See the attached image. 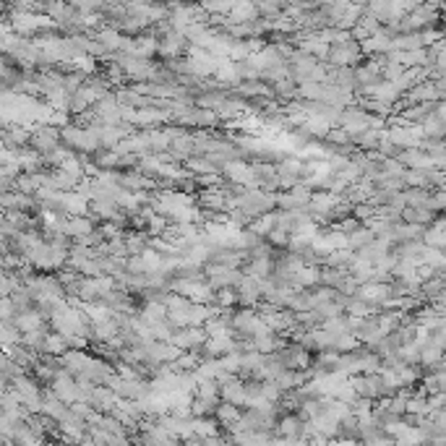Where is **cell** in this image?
I'll use <instances>...</instances> for the list:
<instances>
[{"instance_id":"cell-1","label":"cell","mask_w":446,"mask_h":446,"mask_svg":"<svg viewBox=\"0 0 446 446\" xmlns=\"http://www.w3.org/2000/svg\"><path fill=\"white\" fill-rule=\"evenodd\" d=\"M60 144L68 146L70 152H84V154H92L99 149V141H97V130L94 126L89 128H81L76 123H66L60 128Z\"/></svg>"},{"instance_id":"cell-2","label":"cell","mask_w":446,"mask_h":446,"mask_svg":"<svg viewBox=\"0 0 446 446\" xmlns=\"http://www.w3.org/2000/svg\"><path fill=\"white\" fill-rule=\"evenodd\" d=\"M235 206L243 211L248 220H253V217H261L266 211L277 209V201H274V193H266L261 188H243L237 193V204Z\"/></svg>"},{"instance_id":"cell-3","label":"cell","mask_w":446,"mask_h":446,"mask_svg":"<svg viewBox=\"0 0 446 446\" xmlns=\"http://www.w3.org/2000/svg\"><path fill=\"white\" fill-rule=\"evenodd\" d=\"M363 58L360 52V42L358 39H345V42H337V45H329V55L327 63L331 68H340V66H358Z\"/></svg>"},{"instance_id":"cell-4","label":"cell","mask_w":446,"mask_h":446,"mask_svg":"<svg viewBox=\"0 0 446 446\" xmlns=\"http://www.w3.org/2000/svg\"><path fill=\"white\" fill-rule=\"evenodd\" d=\"M60 144V128L50 126V123H37L29 128V149H35L37 154H47L52 152Z\"/></svg>"},{"instance_id":"cell-5","label":"cell","mask_w":446,"mask_h":446,"mask_svg":"<svg viewBox=\"0 0 446 446\" xmlns=\"http://www.w3.org/2000/svg\"><path fill=\"white\" fill-rule=\"evenodd\" d=\"M311 193L313 191L298 180L295 186L284 188V191H277L274 201H277V209H305L308 201H311Z\"/></svg>"},{"instance_id":"cell-6","label":"cell","mask_w":446,"mask_h":446,"mask_svg":"<svg viewBox=\"0 0 446 446\" xmlns=\"http://www.w3.org/2000/svg\"><path fill=\"white\" fill-rule=\"evenodd\" d=\"M347 381L352 384L358 397H368V399H378L384 397V387H381V378L378 374H352L347 376Z\"/></svg>"},{"instance_id":"cell-7","label":"cell","mask_w":446,"mask_h":446,"mask_svg":"<svg viewBox=\"0 0 446 446\" xmlns=\"http://www.w3.org/2000/svg\"><path fill=\"white\" fill-rule=\"evenodd\" d=\"M47 389H50L55 397L63 399L66 405H70V402H76V399H79V384H76V378H73L68 371H63V368L52 376V381L47 384Z\"/></svg>"},{"instance_id":"cell-8","label":"cell","mask_w":446,"mask_h":446,"mask_svg":"<svg viewBox=\"0 0 446 446\" xmlns=\"http://www.w3.org/2000/svg\"><path fill=\"white\" fill-rule=\"evenodd\" d=\"M235 293H237V305H243V308H256V305L261 303V280H258V277H251V274H243V280L237 282Z\"/></svg>"},{"instance_id":"cell-9","label":"cell","mask_w":446,"mask_h":446,"mask_svg":"<svg viewBox=\"0 0 446 446\" xmlns=\"http://www.w3.org/2000/svg\"><path fill=\"white\" fill-rule=\"evenodd\" d=\"M204 340H206L204 327H180L170 337V342L175 345L177 350H199L201 345H204Z\"/></svg>"},{"instance_id":"cell-10","label":"cell","mask_w":446,"mask_h":446,"mask_svg":"<svg viewBox=\"0 0 446 446\" xmlns=\"http://www.w3.org/2000/svg\"><path fill=\"white\" fill-rule=\"evenodd\" d=\"M360 92L365 94V97H371V99H378V102H384V105L394 107V102H397L399 97H402V92H399L397 86H394V81H387V79H381V81L371 84V86H360Z\"/></svg>"},{"instance_id":"cell-11","label":"cell","mask_w":446,"mask_h":446,"mask_svg":"<svg viewBox=\"0 0 446 446\" xmlns=\"http://www.w3.org/2000/svg\"><path fill=\"white\" fill-rule=\"evenodd\" d=\"M358 298H363L365 303H371L376 308V313H378V305L381 300H387L389 295H391V287H389V280L387 282H363V284H358Z\"/></svg>"},{"instance_id":"cell-12","label":"cell","mask_w":446,"mask_h":446,"mask_svg":"<svg viewBox=\"0 0 446 446\" xmlns=\"http://www.w3.org/2000/svg\"><path fill=\"white\" fill-rule=\"evenodd\" d=\"M117 394L113 391L110 387H105V384H94L92 391H89V405H92L97 412H102V415H107V412H113V407L117 405Z\"/></svg>"},{"instance_id":"cell-13","label":"cell","mask_w":446,"mask_h":446,"mask_svg":"<svg viewBox=\"0 0 446 446\" xmlns=\"http://www.w3.org/2000/svg\"><path fill=\"white\" fill-rule=\"evenodd\" d=\"M97 220H94L92 214H70L66 217V227H63V235H68L70 240H79L84 235L94 233V227H97Z\"/></svg>"},{"instance_id":"cell-14","label":"cell","mask_w":446,"mask_h":446,"mask_svg":"<svg viewBox=\"0 0 446 446\" xmlns=\"http://www.w3.org/2000/svg\"><path fill=\"white\" fill-rule=\"evenodd\" d=\"M220 399L243 407L246 405V384H243V378H237V374L224 378L222 384H220Z\"/></svg>"},{"instance_id":"cell-15","label":"cell","mask_w":446,"mask_h":446,"mask_svg":"<svg viewBox=\"0 0 446 446\" xmlns=\"http://www.w3.org/2000/svg\"><path fill=\"white\" fill-rule=\"evenodd\" d=\"M211 418L220 423V428H224V431H230V434H233L235 423H237V418H240V407H237V405H233V402H224V399H220V402H217V407H214V415H211Z\"/></svg>"},{"instance_id":"cell-16","label":"cell","mask_w":446,"mask_h":446,"mask_svg":"<svg viewBox=\"0 0 446 446\" xmlns=\"http://www.w3.org/2000/svg\"><path fill=\"white\" fill-rule=\"evenodd\" d=\"M389 50H391V37L384 32V26H381L376 35H371L368 39L360 42V52H363V55H384Z\"/></svg>"},{"instance_id":"cell-17","label":"cell","mask_w":446,"mask_h":446,"mask_svg":"<svg viewBox=\"0 0 446 446\" xmlns=\"http://www.w3.org/2000/svg\"><path fill=\"white\" fill-rule=\"evenodd\" d=\"M13 324L19 327V331H35V329H42L47 327V318L37 311V308H26V311H19L13 313Z\"/></svg>"},{"instance_id":"cell-18","label":"cell","mask_w":446,"mask_h":446,"mask_svg":"<svg viewBox=\"0 0 446 446\" xmlns=\"http://www.w3.org/2000/svg\"><path fill=\"white\" fill-rule=\"evenodd\" d=\"M300 45H298V50H303L305 55H313L316 60H327L329 55V45L321 39V37H316L313 32H308V35L303 37V39H298Z\"/></svg>"},{"instance_id":"cell-19","label":"cell","mask_w":446,"mask_h":446,"mask_svg":"<svg viewBox=\"0 0 446 446\" xmlns=\"http://www.w3.org/2000/svg\"><path fill=\"white\" fill-rule=\"evenodd\" d=\"M342 308H345V313L347 316H374L376 308L371 303H365L363 298H358V295H342Z\"/></svg>"},{"instance_id":"cell-20","label":"cell","mask_w":446,"mask_h":446,"mask_svg":"<svg viewBox=\"0 0 446 446\" xmlns=\"http://www.w3.org/2000/svg\"><path fill=\"white\" fill-rule=\"evenodd\" d=\"M290 282H293L295 290H311V287H316L318 284V266L303 264V266L290 277Z\"/></svg>"},{"instance_id":"cell-21","label":"cell","mask_w":446,"mask_h":446,"mask_svg":"<svg viewBox=\"0 0 446 446\" xmlns=\"http://www.w3.org/2000/svg\"><path fill=\"white\" fill-rule=\"evenodd\" d=\"M258 13H256V6H253V0H235V6L230 8L227 13V21L233 23H248L253 21Z\"/></svg>"},{"instance_id":"cell-22","label":"cell","mask_w":446,"mask_h":446,"mask_svg":"<svg viewBox=\"0 0 446 446\" xmlns=\"http://www.w3.org/2000/svg\"><path fill=\"white\" fill-rule=\"evenodd\" d=\"M378 29H381V23L376 21L371 13L363 11V16H360V19L355 21V26L350 29V37L352 39H358V42H363V39H368L371 35H376Z\"/></svg>"},{"instance_id":"cell-23","label":"cell","mask_w":446,"mask_h":446,"mask_svg":"<svg viewBox=\"0 0 446 446\" xmlns=\"http://www.w3.org/2000/svg\"><path fill=\"white\" fill-rule=\"evenodd\" d=\"M66 350H70V342L68 337H63L60 331H47L45 334V355H52V358H60Z\"/></svg>"},{"instance_id":"cell-24","label":"cell","mask_w":446,"mask_h":446,"mask_svg":"<svg viewBox=\"0 0 446 446\" xmlns=\"http://www.w3.org/2000/svg\"><path fill=\"white\" fill-rule=\"evenodd\" d=\"M157 50H159V37H136V39H133V52H130V55L152 60L154 55H157Z\"/></svg>"},{"instance_id":"cell-25","label":"cell","mask_w":446,"mask_h":446,"mask_svg":"<svg viewBox=\"0 0 446 446\" xmlns=\"http://www.w3.org/2000/svg\"><path fill=\"white\" fill-rule=\"evenodd\" d=\"M123 243H126V251H128V256L133 253H141L144 248L149 246V235L144 233V230H126L123 233Z\"/></svg>"},{"instance_id":"cell-26","label":"cell","mask_w":446,"mask_h":446,"mask_svg":"<svg viewBox=\"0 0 446 446\" xmlns=\"http://www.w3.org/2000/svg\"><path fill=\"white\" fill-rule=\"evenodd\" d=\"M284 3H287V0H253L256 13L261 16V19H266V21L280 19L282 11H284Z\"/></svg>"},{"instance_id":"cell-27","label":"cell","mask_w":446,"mask_h":446,"mask_svg":"<svg viewBox=\"0 0 446 446\" xmlns=\"http://www.w3.org/2000/svg\"><path fill=\"white\" fill-rule=\"evenodd\" d=\"M94 39L99 42V45L105 47L107 52L113 50H120V42H123V32H117L115 26H105V29H97V35H94Z\"/></svg>"},{"instance_id":"cell-28","label":"cell","mask_w":446,"mask_h":446,"mask_svg":"<svg viewBox=\"0 0 446 446\" xmlns=\"http://www.w3.org/2000/svg\"><path fill=\"white\" fill-rule=\"evenodd\" d=\"M300 126H303V128L308 130V133H311L313 139H318V141L324 139V136L329 133V128H331V123H329L324 115H305V120L300 123Z\"/></svg>"},{"instance_id":"cell-29","label":"cell","mask_w":446,"mask_h":446,"mask_svg":"<svg viewBox=\"0 0 446 446\" xmlns=\"http://www.w3.org/2000/svg\"><path fill=\"white\" fill-rule=\"evenodd\" d=\"M420 264L431 266V269H444L446 258H444V248H434V246H423L420 256H418Z\"/></svg>"},{"instance_id":"cell-30","label":"cell","mask_w":446,"mask_h":446,"mask_svg":"<svg viewBox=\"0 0 446 446\" xmlns=\"http://www.w3.org/2000/svg\"><path fill=\"white\" fill-rule=\"evenodd\" d=\"M92 157V162L99 167V170H115L117 167V159H120V154L115 152V149H97V152L89 154Z\"/></svg>"},{"instance_id":"cell-31","label":"cell","mask_w":446,"mask_h":446,"mask_svg":"<svg viewBox=\"0 0 446 446\" xmlns=\"http://www.w3.org/2000/svg\"><path fill=\"white\" fill-rule=\"evenodd\" d=\"M214 407H217V399H204L196 394L191 399V415H196V418H211Z\"/></svg>"},{"instance_id":"cell-32","label":"cell","mask_w":446,"mask_h":446,"mask_svg":"<svg viewBox=\"0 0 446 446\" xmlns=\"http://www.w3.org/2000/svg\"><path fill=\"white\" fill-rule=\"evenodd\" d=\"M211 303L217 305V308H235V305H237V293H235V287H220V290H214Z\"/></svg>"},{"instance_id":"cell-33","label":"cell","mask_w":446,"mask_h":446,"mask_svg":"<svg viewBox=\"0 0 446 446\" xmlns=\"http://www.w3.org/2000/svg\"><path fill=\"white\" fill-rule=\"evenodd\" d=\"M6 8H8V6H6V3H3V0H0V13L6 11Z\"/></svg>"}]
</instances>
